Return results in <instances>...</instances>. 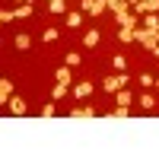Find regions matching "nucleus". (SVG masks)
I'll use <instances>...</instances> for the list:
<instances>
[{"label":"nucleus","instance_id":"obj_20","mask_svg":"<svg viewBox=\"0 0 159 159\" xmlns=\"http://www.w3.org/2000/svg\"><path fill=\"white\" fill-rule=\"evenodd\" d=\"M42 38H45V42H54V38H57V29H54V25H51V29H45Z\"/></svg>","mask_w":159,"mask_h":159},{"label":"nucleus","instance_id":"obj_1","mask_svg":"<svg viewBox=\"0 0 159 159\" xmlns=\"http://www.w3.org/2000/svg\"><path fill=\"white\" fill-rule=\"evenodd\" d=\"M127 73H118V76H105V92H118L121 86H127Z\"/></svg>","mask_w":159,"mask_h":159},{"label":"nucleus","instance_id":"obj_10","mask_svg":"<svg viewBox=\"0 0 159 159\" xmlns=\"http://www.w3.org/2000/svg\"><path fill=\"white\" fill-rule=\"evenodd\" d=\"M140 105H143V108H156V96H153V92H143V96H140Z\"/></svg>","mask_w":159,"mask_h":159},{"label":"nucleus","instance_id":"obj_7","mask_svg":"<svg viewBox=\"0 0 159 159\" xmlns=\"http://www.w3.org/2000/svg\"><path fill=\"white\" fill-rule=\"evenodd\" d=\"M10 111H13V115H25V102H22L19 96H13V99H10Z\"/></svg>","mask_w":159,"mask_h":159},{"label":"nucleus","instance_id":"obj_25","mask_svg":"<svg viewBox=\"0 0 159 159\" xmlns=\"http://www.w3.org/2000/svg\"><path fill=\"white\" fill-rule=\"evenodd\" d=\"M127 3H130V10H134V7H137V3H140V0H127Z\"/></svg>","mask_w":159,"mask_h":159},{"label":"nucleus","instance_id":"obj_6","mask_svg":"<svg viewBox=\"0 0 159 159\" xmlns=\"http://www.w3.org/2000/svg\"><path fill=\"white\" fill-rule=\"evenodd\" d=\"M115 102H118V105H124V108H130V92H127V89L121 86V89L115 92Z\"/></svg>","mask_w":159,"mask_h":159},{"label":"nucleus","instance_id":"obj_11","mask_svg":"<svg viewBox=\"0 0 159 159\" xmlns=\"http://www.w3.org/2000/svg\"><path fill=\"white\" fill-rule=\"evenodd\" d=\"M51 96H54V102H57V99H64V96H67V83H54Z\"/></svg>","mask_w":159,"mask_h":159},{"label":"nucleus","instance_id":"obj_12","mask_svg":"<svg viewBox=\"0 0 159 159\" xmlns=\"http://www.w3.org/2000/svg\"><path fill=\"white\" fill-rule=\"evenodd\" d=\"M54 76H57V83H70V80H73V73H70V67H61V70H57Z\"/></svg>","mask_w":159,"mask_h":159},{"label":"nucleus","instance_id":"obj_21","mask_svg":"<svg viewBox=\"0 0 159 159\" xmlns=\"http://www.w3.org/2000/svg\"><path fill=\"white\" fill-rule=\"evenodd\" d=\"M54 111H57V108H54L51 102H48V105H42V118H54Z\"/></svg>","mask_w":159,"mask_h":159},{"label":"nucleus","instance_id":"obj_8","mask_svg":"<svg viewBox=\"0 0 159 159\" xmlns=\"http://www.w3.org/2000/svg\"><path fill=\"white\" fill-rule=\"evenodd\" d=\"M13 45H16L19 51H29V48H32V38H29V35H16V42H13Z\"/></svg>","mask_w":159,"mask_h":159},{"label":"nucleus","instance_id":"obj_22","mask_svg":"<svg viewBox=\"0 0 159 159\" xmlns=\"http://www.w3.org/2000/svg\"><path fill=\"white\" fill-rule=\"evenodd\" d=\"M80 61H83V57H80V54H76V51H70V54H67V67H76V64H80Z\"/></svg>","mask_w":159,"mask_h":159},{"label":"nucleus","instance_id":"obj_28","mask_svg":"<svg viewBox=\"0 0 159 159\" xmlns=\"http://www.w3.org/2000/svg\"><path fill=\"white\" fill-rule=\"evenodd\" d=\"M48 3H51V0H48Z\"/></svg>","mask_w":159,"mask_h":159},{"label":"nucleus","instance_id":"obj_26","mask_svg":"<svg viewBox=\"0 0 159 159\" xmlns=\"http://www.w3.org/2000/svg\"><path fill=\"white\" fill-rule=\"evenodd\" d=\"M156 89H159V76H156Z\"/></svg>","mask_w":159,"mask_h":159},{"label":"nucleus","instance_id":"obj_18","mask_svg":"<svg viewBox=\"0 0 159 159\" xmlns=\"http://www.w3.org/2000/svg\"><path fill=\"white\" fill-rule=\"evenodd\" d=\"M140 86H147V89L156 86V76H153V73H143V76H140Z\"/></svg>","mask_w":159,"mask_h":159},{"label":"nucleus","instance_id":"obj_14","mask_svg":"<svg viewBox=\"0 0 159 159\" xmlns=\"http://www.w3.org/2000/svg\"><path fill=\"white\" fill-rule=\"evenodd\" d=\"M48 10H51V13H64V10H67V3H64V0H51Z\"/></svg>","mask_w":159,"mask_h":159},{"label":"nucleus","instance_id":"obj_27","mask_svg":"<svg viewBox=\"0 0 159 159\" xmlns=\"http://www.w3.org/2000/svg\"><path fill=\"white\" fill-rule=\"evenodd\" d=\"M25 3H32V0H25Z\"/></svg>","mask_w":159,"mask_h":159},{"label":"nucleus","instance_id":"obj_15","mask_svg":"<svg viewBox=\"0 0 159 159\" xmlns=\"http://www.w3.org/2000/svg\"><path fill=\"white\" fill-rule=\"evenodd\" d=\"M80 22H83V13H70V16H67V25H70V29H76Z\"/></svg>","mask_w":159,"mask_h":159},{"label":"nucleus","instance_id":"obj_2","mask_svg":"<svg viewBox=\"0 0 159 159\" xmlns=\"http://www.w3.org/2000/svg\"><path fill=\"white\" fill-rule=\"evenodd\" d=\"M115 19H118V25H124V29H134L137 25V13H115Z\"/></svg>","mask_w":159,"mask_h":159},{"label":"nucleus","instance_id":"obj_9","mask_svg":"<svg viewBox=\"0 0 159 159\" xmlns=\"http://www.w3.org/2000/svg\"><path fill=\"white\" fill-rule=\"evenodd\" d=\"M105 10H108V0H96V3H92V10H89V13H92V16H102Z\"/></svg>","mask_w":159,"mask_h":159},{"label":"nucleus","instance_id":"obj_19","mask_svg":"<svg viewBox=\"0 0 159 159\" xmlns=\"http://www.w3.org/2000/svg\"><path fill=\"white\" fill-rule=\"evenodd\" d=\"M111 64H115V70H118V73H124V67H127V61H124V57H121V54H118V57H115V61H111Z\"/></svg>","mask_w":159,"mask_h":159},{"label":"nucleus","instance_id":"obj_24","mask_svg":"<svg viewBox=\"0 0 159 159\" xmlns=\"http://www.w3.org/2000/svg\"><path fill=\"white\" fill-rule=\"evenodd\" d=\"M150 54H153V57H159V45H153V48H150Z\"/></svg>","mask_w":159,"mask_h":159},{"label":"nucleus","instance_id":"obj_4","mask_svg":"<svg viewBox=\"0 0 159 159\" xmlns=\"http://www.w3.org/2000/svg\"><path fill=\"white\" fill-rule=\"evenodd\" d=\"M73 96H76V99H89V96H92V83H89V80H83V83L73 89Z\"/></svg>","mask_w":159,"mask_h":159},{"label":"nucleus","instance_id":"obj_13","mask_svg":"<svg viewBox=\"0 0 159 159\" xmlns=\"http://www.w3.org/2000/svg\"><path fill=\"white\" fill-rule=\"evenodd\" d=\"M118 38H121L124 45H127V42H134V29H124V25H121V32H118Z\"/></svg>","mask_w":159,"mask_h":159},{"label":"nucleus","instance_id":"obj_17","mask_svg":"<svg viewBox=\"0 0 159 159\" xmlns=\"http://www.w3.org/2000/svg\"><path fill=\"white\" fill-rule=\"evenodd\" d=\"M13 19H16V10H3V13H0V22H13Z\"/></svg>","mask_w":159,"mask_h":159},{"label":"nucleus","instance_id":"obj_3","mask_svg":"<svg viewBox=\"0 0 159 159\" xmlns=\"http://www.w3.org/2000/svg\"><path fill=\"white\" fill-rule=\"evenodd\" d=\"M10 99H13V80H7V76H3V80H0V102L7 105Z\"/></svg>","mask_w":159,"mask_h":159},{"label":"nucleus","instance_id":"obj_23","mask_svg":"<svg viewBox=\"0 0 159 159\" xmlns=\"http://www.w3.org/2000/svg\"><path fill=\"white\" fill-rule=\"evenodd\" d=\"M111 115H115V118H127V108H124V105H118V108H115Z\"/></svg>","mask_w":159,"mask_h":159},{"label":"nucleus","instance_id":"obj_16","mask_svg":"<svg viewBox=\"0 0 159 159\" xmlns=\"http://www.w3.org/2000/svg\"><path fill=\"white\" fill-rule=\"evenodd\" d=\"M32 13V3H22V7H16V19H25Z\"/></svg>","mask_w":159,"mask_h":159},{"label":"nucleus","instance_id":"obj_5","mask_svg":"<svg viewBox=\"0 0 159 159\" xmlns=\"http://www.w3.org/2000/svg\"><path fill=\"white\" fill-rule=\"evenodd\" d=\"M96 45H99V29H89V32L83 35V48H89V51H92Z\"/></svg>","mask_w":159,"mask_h":159}]
</instances>
